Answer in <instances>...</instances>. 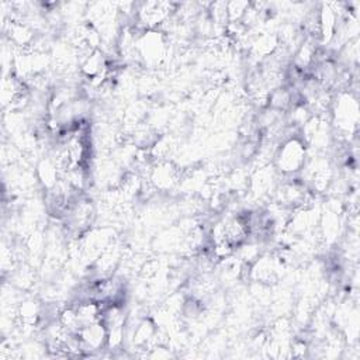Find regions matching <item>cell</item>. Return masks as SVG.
I'll return each mask as SVG.
<instances>
[{
	"label": "cell",
	"instance_id": "1",
	"mask_svg": "<svg viewBox=\"0 0 360 360\" xmlns=\"http://www.w3.org/2000/svg\"><path fill=\"white\" fill-rule=\"evenodd\" d=\"M279 158H280V168L283 166V171L286 172L298 171V168L304 162V148L300 143L291 140L283 147Z\"/></svg>",
	"mask_w": 360,
	"mask_h": 360
}]
</instances>
